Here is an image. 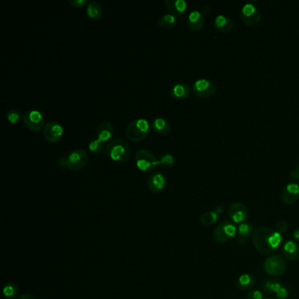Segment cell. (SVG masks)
<instances>
[{"label":"cell","instance_id":"3","mask_svg":"<svg viewBox=\"0 0 299 299\" xmlns=\"http://www.w3.org/2000/svg\"><path fill=\"white\" fill-rule=\"evenodd\" d=\"M108 156L117 163L127 162L131 155V148L124 139H114L109 141L107 146Z\"/></svg>","mask_w":299,"mask_h":299},{"label":"cell","instance_id":"28","mask_svg":"<svg viewBox=\"0 0 299 299\" xmlns=\"http://www.w3.org/2000/svg\"><path fill=\"white\" fill-rule=\"evenodd\" d=\"M262 288L266 292H275L277 293L281 288V282L275 279H265L262 282Z\"/></svg>","mask_w":299,"mask_h":299},{"label":"cell","instance_id":"17","mask_svg":"<svg viewBox=\"0 0 299 299\" xmlns=\"http://www.w3.org/2000/svg\"><path fill=\"white\" fill-rule=\"evenodd\" d=\"M187 25L191 30L200 31L205 25V16L199 11L194 10L189 14Z\"/></svg>","mask_w":299,"mask_h":299},{"label":"cell","instance_id":"18","mask_svg":"<svg viewBox=\"0 0 299 299\" xmlns=\"http://www.w3.org/2000/svg\"><path fill=\"white\" fill-rule=\"evenodd\" d=\"M113 127L110 122L104 121L98 126L97 128V139L102 142L110 141L113 134Z\"/></svg>","mask_w":299,"mask_h":299},{"label":"cell","instance_id":"7","mask_svg":"<svg viewBox=\"0 0 299 299\" xmlns=\"http://www.w3.org/2000/svg\"><path fill=\"white\" fill-rule=\"evenodd\" d=\"M236 227L234 223L230 221H223L219 223L213 233V238L217 243H226L235 236L236 234Z\"/></svg>","mask_w":299,"mask_h":299},{"label":"cell","instance_id":"29","mask_svg":"<svg viewBox=\"0 0 299 299\" xmlns=\"http://www.w3.org/2000/svg\"><path fill=\"white\" fill-rule=\"evenodd\" d=\"M89 150L91 154L99 155L102 153L103 150H104V142L99 141V139H94L90 141Z\"/></svg>","mask_w":299,"mask_h":299},{"label":"cell","instance_id":"30","mask_svg":"<svg viewBox=\"0 0 299 299\" xmlns=\"http://www.w3.org/2000/svg\"><path fill=\"white\" fill-rule=\"evenodd\" d=\"M5 117L10 124H17L18 122L21 120V112L17 109H11L6 112Z\"/></svg>","mask_w":299,"mask_h":299},{"label":"cell","instance_id":"14","mask_svg":"<svg viewBox=\"0 0 299 299\" xmlns=\"http://www.w3.org/2000/svg\"><path fill=\"white\" fill-rule=\"evenodd\" d=\"M299 197V185L295 183L287 184L282 189L281 198L285 205H291L295 204Z\"/></svg>","mask_w":299,"mask_h":299},{"label":"cell","instance_id":"4","mask_svg":"<svg viewBox=\"0 0 299 299\" xmlns=\"http://www.w3.org/2000/svg\"><path fill=\"white\" fill-rule=\"evenodd\" d=\"M150 133V125L145 119H135L127 127L126 134L128 140L133 142L145 140Z\"/></svg>","mask_w":299,"mask_h":299},{"label":"cell","instance_id":"40","mask_svg":"<svg viewBox=\"0 0 299 299\" xmlns=\"http://www.w3.org/2000/svg\"></svg>","mask_w":299,"mask_h":299},{"label":"cell","instance_id":"6","mask_svg":"<svg viewBox=\"0 0 299 299\" xmlns=\"http://www.w3.org/2000/svg\"><path fill=\"white\" fill-rule=\"evenodd\" d=\"M263 268L270 277H281L286 271V260L280 255L270 256L264 261Z\"/></svg>","mask_w":299,"mask_h":299},{"label":"cell","instance_id":"12","mask_svg":"<svg viewBox=\"0 0 299 299\" xmlns=\"http://www.w3.org/2000/svg\"><path fill=\"white\" fill-rule=\"evenodd\" d=\"M248 210L242 203H233L228 209V216L235 223L246 221L248 218Z\"/></svg>","mask_w":299,"mask_h":299},{"label":"cell","instance_id":"37","mask_svg":"<svg viewBox=\"0 0 299 299\" xmlns=\"http://www.w3.org/2000/svg\"><path fill=\"white\" fill-rule=\"evenodd\" d=\"M37 299V297H35V296L33 295V294H30V293H24V294H22L21 296H20V297H19V299Z\"/></svg>","mask_w":299,"mask_h":299},{"label":"cell","instance_id":"34","mask_svg":"<svg viewBox=\"0 0 299 299\" xmlns=\"http://www.w3.org/2000/svg\"><path fill=\"white\" fill-rule=\"evenodd\" d=\"M248 299H262V293L258 290L250 291L248 293Z\"/></svg>","mask_w":299,"mask_h":299},{"label":"cell","instance_id":"38","mask_svg":"<svg viewBox=\"0 0 299 299\" xmlns=\"http://www.w3.org/2000/svg\"><path fill=\"white\" fill-rule=\"evenodd\" d=\"M293 238H294L296 240L299 241V228H297L295 231L293 232Z\"/></svg>","mask_w":299,"mask_h":299},{"label":"cell","instance_id":"25","mask_svg":"<svg viewBox=\"0 0 299 299\" xmlns=\"http://www.w3.org/2000/svg\"><path fill=\"white\" fill-rule=\"evenodd\" d=\"M3 294L6 299H18L20 294L19 287L14 282H7L3 288Z\"/></svg>","mask_w":299,"mask_h":299},{"label":"cell","instance_id":"10","mask_svg":"<svg viewBox=\"0 0 299 299\" xmlns=\"http://www.w3.org/2000/svg\"><path fill=\"white\" fill-rule=\"evenodd\" d=\"M64 132V130L63 126L59 122L52 120L45 125L43 128V136L47 142L56 143L62 139Z\"/></svg>","mask_w":299,"mask_h":299},{"label":"cell","instance_id":"26","mask_svg":"<svg viewBox=\"0 0 299 299\" xmlns=\"http://www.w3.org/2000/svg\"><path fill=\"white\" fill-rule=\"evenodd\" d=\"M158 25L163 29H171L176 25V17L171 13L164 14L159 18Z\"/></svg>","mask_w":299,"mask_h":299},{"label":"cell","instance_id":"33","mask_svg":"<svg viewBox=\"0 0 299 299\" xmlns=\"http://www.w3.org/2000/svg\"><path fill=\"white\" fill-rule=\"evenodd\" d=\"M68 2L71 6L76 8H82L89 3L87 0H68Z\"/></svg>","mask_w":299,"mask_h":299},{"label":"cell","instance_id":"20","mask_svg":"<svg viewBox=\"0 0 299 299\" xmlns=\"http://www.w3.org/2000/svg\"><path fill=\"white\" fill-rule=\"evenodd\" d=\"M191 88L185 83H178L171 88V94L173 98L177 99H187L191 94Z\"/></svg>","mask_w":299,"mask_h":299},{"label":"cell","instance_id":"21","mask_svg":"<svg viewBox=\"0 0 299 299\" xmlns=\"http://www.w3.org/2000/svg\"><path fill=\"white\" fill-rule=\"evenodd\" d=\"M254 227L248 223H242L238 228V243L241 246L247 244L248 239L253 236Z\"/></svg>","mask_w":299,"mask_h":299},{"label":"cell","instance_id":"16","mask_svg":"<svg viewBox=\"0 0 299 299\" xmlns=\"http://www.w3.org/2000/svg\"><path fill=\"white\" fill-rule=\"evenodd\" d=\"M283 256L288 261H296L299 259V245L293 240H287L282 246Z\"/></svg>","mask_w":299,"mask_h":299},{"label":"cell","instance_id":"13","mask_svg":"<svg viewBox=\"0 0 299 299\" xmlns=\"http://www.w3.org/2000/svg\"><path fill=\"white\" fill-rule=\"evenodd\" d=\"M167 178L162 172H154L149 176L147 185L151 192L159 193L166 187Z\"/></svg>","mask_w":299,"mask_h":299},{"label":"cell","instance_id":"1","mask_svg":"<svg viewBox=\"0 0 299 299\" xmlns=\"http://www.w3.org/2000/svg\"><path fill=\"white\" fill-rule=\"evenodd\" d=\"M253 244L258 252L269 255L278 249L282 242V235L277 230L269 227L256 228L252 236Z\"/></svg>","mask_w":299,"mask_h":299},{"label":"cell","instance_id":"22","mask_svg":"<svg viewBox=\"0 0 299 299\" xmlns=\"http://www.w3.org/2000/svg\"><path fill=\"white\" fill-rule=\"evenodd\" d=\"M152 128L154 133L159 135H167L171 133V123L163 118H156L152 122Z\"/></svg>","mask_w":299,"mask_h":299},{"label":"cell","instance_id":"27","mask_svg":"<svg viewBox=\"0 0 299 299\" xmlns=\"http://www.w3.org/2000/svg\"><path fill=\"white\" fill-rule=\"evenodd\" d=\"M218 218V214L217 212L210 211L202 214L200 217V222L204 226H212L214 223L217 222Z\"/></svg>","mask_w":299,"mask_h":299},{"label":"cell","instance_id":"24","mask_svg":"<svg viewBox=\"0 0 299 299\" xmlns=\"http://www.w3.org/2000/svg\"><path fill=\"white\" fill-rule=\"evenodd\" d=\"M86 13L91 20H99L103 15L102 5L97 1H90L86 5Z\"/></svg>","mask_w":299,"mask_h":299},{"label":"cell","instance_id":"19","mask_svg":"<svg viewBox=\"0 0 299 299\" xmlns=\"http://www.w3.org/2000/svg\"><path fill=\"white\" fill-rule=\"evenodd\" d=\"M234 26H235V23L233 21V20L226 15L219 14L215 18L214 26L217 28V30L220 31L222 33H227V32L231 31Z\"/></svg>","mask_w":299,"mask_h":299},{"label":"cell","instance_id":"32","mask_svg":"<svg viewBox=\"0 0 299 299\" xmlns=\"http://www.w3.org/2000/svg\"><path fill=\"white\" fill-rule=\"evenodd\" d=\"M288 228H289V225H288V223H287L286 221L280 220V221H278V222L276 224V230H277L280 235H282L283 233H285V232L288 230Z\"/></svg>","mask_w":299,"mask_h":299},{"label":"cell","instance_id":"11","mask_svg":"<svg viewBox=\"0 0 299 299\" xmlns=\"http://www.w3.org/2000/svg\"><path fill=\"white\" fill-rule=\"evenodd\" d=\"M192 91L194 94L198 98H207L214 95L216 91L215 83L205 78L197 79L194 82L192 85Z\"/></svg>","mask_w":299,"mask_h":299},{"label":"cell","instance_id":"31","mask_svg":"<svg viewBox=\"0 0 299 299\" xmlns=\"http://www.w3.org/2000/svg\"><path fill=\"white\" fill-rule=\"evenodd\" d=\"M175 163V158L171 154H164L159 159V165L163 169H169Z\"/></svg>","mask_w":299,"mask_h":299},{"label":"cell","instance_id":"35","mask_svg":"<svg viewBox=\"0 0 299 299\" xmlns=\"http://www.w3.org/2000/svg\"><path fill=\"white\" fill-rule=\"evenodd\" d=\"M290 176L292 180L294 181H299V162L297 166L291 171Z\"/></svg>","mask_w":299,"mask_h":299},{"label":"cell","instance_id":"23","mask_svg":"<svg viewBox=\"0 0 299 299\" xmlns=\"http://www.w3.org/2000/svg\"><path fill=\"white\" fill-rule=\"evenodd\" d=\"M256 282V280L255 276H253L251 274H243L238 278L236 282V286L239 290L247 291L255 286Z\"/></svg>","mask_w":299,"mask_h":299},{"label":"cell","instance_id":"15","mask_svg":"<svg viewBox=\"0 0 299 299\" xmlns=\"http://www.w3.org/2000/svg\"><path fill=\"white\" fill-rule=\"evenodd\" d=\"M165 5L169 12L176 18H182L187 9L185 0H166Z\"/></svg>","mask_w":299,"mask_h":299},{"label":"cell","instance_id":"2","mask_svg":"<svg viewBox=\"0 0 299 299\" xmlns=\"http://www.w3.org/2000/svg\"><path fill=\"white\" fill-rule=\"evenodd\" d=\"M89 161L88 152L84 149H77L73 150L67 156L61 157L58 160V164L61 167L67 168L69 171H81Z\"/></svg>","mask_w":299,"mask_h":299},{"label":"cell","instance_id":"9","mask_svg":"<svg viewBox=\"0 0 299 299\" xmlns=\"http://www.w3.org/2000/svg\"><path fill=\"white\" fill-rule=\"evenodd\" d=\"M240 18L242 21L249 26H256L261 21V13L255 4L247 3L240 10Z\"/></svg>","mask_w":299,"mask_h":299},{"label":"cell","instance_id":"39","mask_svg":"<svg viewBox=\"0 0 299 299\" xmlns=\"http://www.w3.org/2000/svg\"><path fill=\"white\" fill-rule=\"evenodd\" d=\"M202 11H203V13H202V14H203V15H205V14H207V13H209L210 12L209 6H204V7L202 8Z\"/></svg>","mask_w":299,"mask_h":299},{"label":"cell","instance_id":"8","mask_svg":"<svg viewBox=\"0 0 299 299\" xmlns=\"http://www.w3.org/2000/svg\"><path fill=\"white\" fill-rule=\"evenodd\" d=\"M23 121L26 128L31 131L39 132L44 128V117L43 113L38 110H28L23 114Z\"/></svg>","mask_w":299,"mask_h":299},{"label":"cell","instance_id":"36","mask_svg":"<svg viewBox=\"0 0 299 299\" xmlns=\"http://www.w3.org/2000/svg\"><path fill=\"white\" fill-rule=\"evenodd\" d=\"M276 295H277L278 299H286L287 297L289 296V292H288V291H287L285 288L282 287V288H281V289H280V290H279V291L276 293Z\"/></svg>","mask_w":299,"mask_h":299},{"label":"cell","instance_id":"5","mask_svg":"<svg viewBox=\"0 0 299 299\" xmlns=\"http://www.w3.org/2000/svg\"><path fill=\"white\" fill-rule=\"evenodd\" d=\"M135 163L140 171L143 172H152L159 165V159L147 149H141L135 154Z\"/></svg>","mask_w":299,"mask_h":299}]
</instances>
